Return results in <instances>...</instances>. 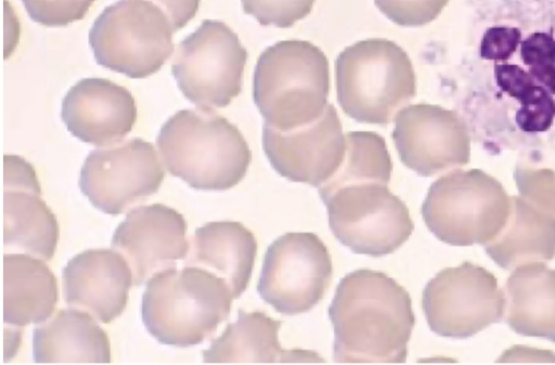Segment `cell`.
Listing matches in <instances>:
<instances>
[{
	"instance_id": "cell-29",
	"label": "cell",
	"mask_w": 555,
	"mask_h": 365,
	"mask_svg": "<svg viewBox=\"0 0 555 365\" xmlns=\"http://www.w3.org/2000/svg\"><path fill=\"white\" fill-rule=\"evenodd\" d=\"M95 0H22L27 14L36 23L49 26H66L80 21Z\"/></svg>"
},
{
	"instance_id": "cell-11",
	"label": "cell",
	"mask_w": 555,
	"mask_h": 365,
	"mask_svg": "<svg viewBox=\"0 0 555 365\" xmlns=\"http://www.w3.org/2000/svg\"><path fill=\"white\" fill-rule=\"evenodd\" d=\"M504 291L482 266L463 262L437 273L425 286L422 307L431 331L465 339L504 316Z\"/></svg>"
},
{
	"instance_id": "cell-26",
	"label": "cell",
	"mask_w": 555,
	"mask_h": 365,
	"mask_svg": "<svg viewBox=\"0 0 555 365\" xmlns=\"http://www.w3.org/2000/svg\"><path fill=\"white\" fill-rule=\"evenodd\" d=\"M346 155L335 174L322 184L319 195L352 182L377 181L388 184L392 172L391 157L385 139L373 131L346 133Z\"/></svg>"
},
{
	"instance_id": "cell-3",
	"label": "cell",
	"mask_w": 555,
	"mask_h": 365,
	"mask_svg": "<svg viewBox=\"0 0 555 365\" xmlns=\"http://www.w3.org/2000/svg\"><path fill=\"white\" fill-rule=\"evenodd\" d=\"M157 147L169 173L201 191L235 186L251 161L238 128L211 109L177 112L160 128Z\"/></svg>"
},
{
	"instance_id": "cell-4",
	"label": "cell",
	"mask_w": 555,
	"mask_h": 365,
	"mask_svg": "<svg viewBox=\"0 0 555 365\" xmlns=\"http://www.w3.org/2000/svg\"><path fill=\"white\" fill-rule=\"evenodd\" d=\"M224 279L194 265L155 273L142 296V321L160 343L188 348L212 336L233 300Z\"/></svg>"
},
{
	"instance_id": "cell-30",
	"label": "cell",
	"mask_w": 555,
	"mask_h": 365,
	"mask_svg": "<svg viewBox=\"0 0 555 365\" xmlns=\"http://www.w3.org/2000/svg\"><path fill=\"white\" fill-rule=\"evenodd\" d=\"M378 10L392 23L418 27L434 21L448 0H374Z\"/></svg>"
},
{
	"instance_id": "cell-21",
	"label": "cell",
	"mask_w": 555,
	"mask_h": 365,
	"mask_svg": "<svg viewBox=\"0 0 555 365\" xmlns=\"http://www.w3.org/2000/svg\"><path fill=\"white\" fill-rule=\"evenodd\" d=\"M281 322L261 311L238 310L236 322L203 351L204 363L323 362L318 353L284 350L279 341Z\"/></svg>"
},
{
	"instance_id": "cell-10",
	"label": "cell",
	"mask_w": 555,
	"mask_h": 365,
	"mask_svg": "<svg viewBox=\"0 0 555 365\" xmlns=\"http://www.w3.org/2000/svg\"><path fill=\"white\" fill-rule=\"evenodd\" d=\"M247 56L227 24L205 19L179 43L171 70L182 94L198 108L225 107L241 93Z\"/></svg>"
},
{
	"instance_id": "cell-6",
	"label": "cell",
	"mask_w": 555,
	"mask_h": 365,
	"mask_svg": "<svg viewBox=\"0 0 555 365\" xmlns=\"http://www.w3.org/2000/svg\"><path fill=\"white\" fill-rule=\"evenodd\" d=\"M337 102L352 119L388 125L416 94V76L408 53L384 38L360 40L335 62Z\"/></svg>"
},
{
	"instance_id": "cell-5",
	"label": "cell",
	"mask_w": 555,
	"mask_h": 365,
	"mask_svg": "<svg viewBox=\"0 0 555 365\" xmlns=\"http://www.w3.org/2000/svg\"><path fill=\"white\" fill-rule=\"evenodd\" d=\"M328 93V60L313 43L282 40L259 55L253 97L266 125L288 131L311 123L324 113Z\"/></svg>"
},
{
	"instance_id": "cell-22",
	"label": "cell",
	"mask_w": 555,
	"mask_h": 365,
	"mask_svg": "<svg viewBox=\"0 0 555 365\" xmlns=\"http://www.w3.org/2000/svg\"><path fill=\"white\" fill-rule=\"evenodd\" d=\"M36 363H109L111 342L93 316L80 309L59 310L34 328Z\"/></svg>"
},
{
	"instance_id": "cell-9",
	"label": "cell",
	"mask_w": 555,
	"mask_h": 365,
	"mask_svg": "<svg viewBox=\"0 0 555 365\" xmlns=\"http://www.w3.org/2000/svg\"><path fill=\"white\" fill-rule=\"evenodd\" d=\"M377 181L340 185L320 196L334 236L354 253H392L411 236L414 223L406 205Z\"/></svg>"
},
{
	"instance_id": "cell-16",
	"label": "cell",
	"mask_w": 555,
	"mask_h": 365,
	"mask_svg": "<svg viewBox=\"0 0 555 365\" xmlns=\"http://www.w3.org/2000/svg\"><path fill=\"white\" fill-rule=\"evenodd\" d=\"M184 217L163 204L132 209L112 237V248L128 262L133 286H141L155 273L176 266L188 255Z\"/></svg>"
},
{
	"instance_id": "cell-31",
	"label": "cell",
	"mask_w": 555,
	"mask_h": 365,
	"mask_svg": "<svg viewBox=\"0 0 555 365\" xmlns=\"http://www.w3.org/2000/svg\"><path fill=\"white\" fill-rule=\"evenodd\" d=\"M169 17L175 31L184 27L196 14L201 0H149Z\"/></svg>"
},
{
	"instance_id": "cell-8",
	"label": "cell",
	"mask_w": 555,
	"mask_h": 365,
	"mask_svg": "<svg viewBox=\"0 0 555 365\" xmlns=\"http://www.w3.org/2000/svg\"><path fill=\"white\" fill-rule=\"evenodd\" d=\"M173 26L149 0H119L94 21L89 43L99 65L129 78H146L173 52Z\"/></svg>"
},
{
	"instance_id": "cell-27",
	"label": "cell",
	"mask_w": 555,
	"mask_h": 365,
	"mask_svg": "<svg viewBox=\"0 0 555 365\" xmlns=\"http://www.w3.org/2000/svg\"><path fill=\"white\" fill-rule=\"evenodd\" d=\"M515 179L534 205L555 213V143L520 154Z\"/></svg>"
},
{
	"instance_id": "cell-19",
	"label": "cell",
	"mask_w": 555,
	"mask_h": 365,
	"mask_svg": "<svg viewBox=\"0 0 555 365\" xmlns=\"http://www.w3.org/2000/svg\"><path fill=\"white\" fill-rule=\"evenodd\" d=\"M133 276L127 260L115 249H88L63 269L65 302L108 324L125 310Z\"/></svg>"
},
{
	"instance_id": "cell-24",
	"label": "cell",
	"mask_w": 555,
	"mask_h": 365,
	"mask_svg": "<svg viewBox=\"0 0 555 365\" xmlns=\"http://www.w3.org/2000/svg\"><path fill=\"white\" fill-rule=\"evenodd\" d=\"M504 320L517 334L555 343V270L543 262L519 265L504 290Z\"/></svg>"
},
{
	"instance_id": "cell-18",
	"label": "cell",
	"mask_w": 555,
	"mask_h": 365,
	"mask_svg": "<svg viewBox=\"0 0 555 365\" xmlns=\"http://www.w3.org/2000/svg\"><path fill=\"white\" fill-rule=\"evenodd\" d=\"M62 120L80 141L111 146L122 140L137 120L132 94L108 79L85 78L74 84L62 102Z\"/></svg>"
},
{
	"instance_id": "cell-7",
	"label": "cell",
	"mask_w": 555,
	"mask_h": 365,
	"mask_svg": "<svg viewBox=\"0 0 555 365\" xmlns=\"http://www.w3.org/2000/svg\"><path fill=\"white\" fill-rule=\"evenodd\" d=\"M509 208L494 179L479 170L454 171L430 185L422 216L428 230L446 244L486 245L505 225Z\"/></svg>"
},
{
	"instance_id": "cell-1",
	"label": "cell",
	"mask_w": 555,
	"mask_h": 365,
	"mask_svg": "<svg viewBox=\"0 0 555 365\" xmlns=\"http://www.w3.org/2000/svg\"><path fill=\"white\" fill-rule=\"evenodd\" d=\"M457 114L485 152L555 143V0H478Z\"/></svg>"
},
{
	"instance_id": "cell-25",
	"label": "cell",
	"mask_w": 555,
	"mask_h": 365,
	"mask_svg": "<svg viewBox=\"0 0 555 365\" xmlns=\"http://www.w3.org/2000/svg\"><path fill=\"white\" fill-rule=\"evenodd\" d=\"M483 246L486 253L505 270L550 261L555 256V214L514 197L505 225Z\"/></svg>"
},
{
	"instance_id": "cell-28",
	"label": "cell",
	"mask_w": 555,
	"mask_h": 365,
	"mask_svg": "<svg viewBox=\"0 0 555 365\" xmlns=\"http://www.w3.org/2000/svg\"><path fill=\"white\" fill-rule=\"evenodd\" d=\"M315 0H241L246 14L262 26L292 27L310 14Z\"/></svg>"
},
{
	"instance_id": "cell-14",
	"label": "cell",
	"mask_w": 555,
	"mask_h": 365,
	"mask_svg": "<svg viewBox=\"0 0 555 365\" xmlns=\"http://www.w3.org/2000/svg\"><path fill=\"white\" fill-rule=\"evenodd\" d=\"M262 146L280 175L320 187L343 164L347 142L338 113L328 103L320 118L297 129L280 131L263 123Z\"/></svg>"
},
{
	"instance_id": "cell-13",
	"label": "cell",
	"mask_w": 555,
	"mask_h": 365,
	"mask_svg": "<svg viewBox=\"0 0 555 365\" xmlns=\"http://www.w3.org/2000/svg\"><path fill=\"white\" fill-rule=\"evenodd\" d=\"M165 171L154 145L140 138L89 153L79 186L90 203L117 216L156 193Z\"/></svg>"
},
{
	"instance_id": "cell-2",
	"label": "cell",
	"mask_w": 555,
	"mask_h": 365,
	"mask_svg": "<svg viewBox=\"0 0 555 365\" xmlns=\"http://www.w3.org/2000/svg\"><path fill=\"white\" fill-rule=\"evenodd\" d=\"M337 363H404L415 324L409 292L387 274L348 273L328 308Z\"/></svg>"
},
{
	"instance_id": "cell-15",
	"label": "cell",
	"mask_w": 555,
	"mask_h": 365,
	"mask_svg": "<svg viewBox=\"0 0 555 365\" xmlns=\"http://www.w3.org/2000/svg\"><path fill=\"white\" fill-rule=\"evenodd\" d=\"M400 160L422 177H433L469 160L470 136L457 113L439 105L412 104L395 117L391 133Z\"/></svg>"
},
{
	"instance_id": "cell-23",
	"label": "cell",
	"mask_w": 555,
	"mask_h": 365,
	"mask_svg": "<svg viewBox=\"0 0 555 365\" xmlns=\"http://www.w3.org/2000/svg\"><path fill=\"white\" fill-rule=\"evenodd\" d=\"M59 290L54 273L29 253L3 255V322L24 327L40 324L54 312Z\"/></svg>"
},
{
	"instance_id": "cell-20",
	"label": "cell",
	"mask_w": 555,
	"mask_h": 365,
	"mask_svg": "<svg viewBox=\"0 0 555 365\" xmlns=\"http://www.w3.org/2000/svg\"><path fill=\"white\" fill-rule=\"evenodd\" d=\"M256 253L257 240L251 231L240 222L216 221L195 230L184 263L224 279L237 299L249 284Z\"/></svg>"
},
{
	"instance_id": "cell-17",
	"label": "cell",
	"mask_w": 555,
	"mask_h": 365,
	"mask_svg": "<svg viewBox=\"0 0 555 365\" xmlns=\"http://www.w3.org/2000/svg\"><path fill=\"white\" fill-rule=\"evenodd\" d=\"M60 236L57 220L41 198L34 167L16 155L3 157V246L42 260L54 256Z\"/></svg>"
},
{
	"instance_id": "cell-12",
	"label": "cell",
	"mask_w": 555,
	"mask_h": 365,
	"mask_svg": "<svg viewBox=\"0 0 555 365\" xmlns=\"http://www.w3.org/2000/svg\"><path fill=\"white\" fill-rule=\"evenodd\" d=\"M332 275L331 255L317 234L286 233L268 247L257 291L275 311L296 315L323 299Z\"/></svg>"
}]
</instances>
